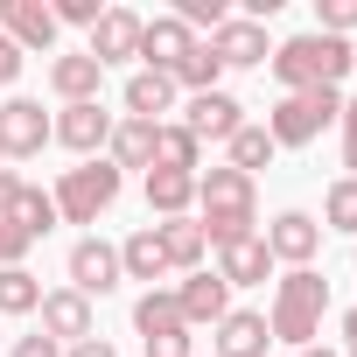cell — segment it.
Listing matches in <instances>:
<instances>
[{"label": "cell", "instance_id": "obj_18", "mask_svg": "<svg viewBox=\"0 0 357 357\" xmlns=\"http://www.w3.org/2000/svg\"><path fill=\"white\" fill-rule=\"evenodd\" d=\"M266 273H273V252H266L259 231L218 252V280H225V287H266Z\"/></svg>", "mask_w": 357, "mask_h": 357}, {"label": "cell", "instance_id": "obj_4", "mask_svg": "<svg viewBox=\"0 0 357 357\" xmlns=\"http://www.w3.org/2000/svg\"><path fill=\"white\" fill-rule=\"evenodd\" d=\"M336 119H343V91H336V84H315V91H287V98L266 112V133H273V147H308V140H322Z\"/></svg>", "mask_w": 357, "mask_h": 357}, {"label": "cell", "instance_id": "obj_10", "mask_svg": "<svg viewBox=\"0 0 357 357\" xmlns=\"http://www.w3.org/2000/svg\"><path fill=\"white\" fill-rule=\"evenodd\" d=\"M50 140L70 147L77 161H91V154H105V140H112V112H105V105H63V112L50 119Z\"/></svg>", "mask_w": 357, "mask_h": 357}, {"label": "cell", "instance_id": "obj_32", "mask_svg": "<svg viewBox=\"0 0 357 357\" xmlns=\"http://www.w3.org/2000/svg\"><path fill=\"white\" fill-rule=\"evenodd\" d=\"M315 36L357 43V0H315Z\"/></svg>", "mask_w": 357, "mask_h": 357}, {"label": "cell", "instance_id": "obj_36", "mask_svg": "<svg viewBox=\"0 0 357 357\" xmlns=\"http://www.w3.org/2000/svg\"><path fill=\"white\" fill-rule=\"evenodd\" d=\"M336 126H343V168L357 175V98H343V119Z\"/></svg>", "mask_w": 357, "mask_h": 357}, {"label": "cell", "instance_id": "obj_31", "mask_svg": "<svg viewBox=\"0 0 357 357\" xmlns=\"http://www.w3.org/2000/svg\"><path fill=\"white\" fill-rule=\"evenodd\" d=\"M322 231L357 238V175H336V183H329V197H322Z\"/></svg>", "mask_w": 357, "mask_h": 357}, {"label": "cell", "instance_id": "obj_20", "mask_svg": "<svg viewBox=\"0 0 357 357\" xmlns=\"http://www.w3.org/2000/svg\"><path fill=\"white\" fill-rule=\"evenodd\" d=\"M119 98H126V119H154L161 126V112H175V77L168 70H133Z\"/></svg>", "mask_w": 357, "mask_h": 357}, {"label": "cell", "instance_id": "obj_22", "mask_svg": "<svg viewBox=\"0 0 357 357\" xmlns=\"http://www.w3.org/2000/svg\"><path fill=\"white\" fill-rule=\"evenodd\" d=\"M154 238H161V259H168V273H204V231H197V218H168V225H154Z\"/></svg>", "mask_w": 357, "mask_h": 357}, {"label": "cell", "instance_id": "obj_15", "mask_svg": "<svg viewBox=\"0 0 357 357\" xmlns=\"http://www.w3.org/2000/svg\"><path fill=\"white\" fill-rule=\"evenodd\" d=\"M183 112H190L183 126H190L197 140H231V133L245 126V105H238V98L225 91V84H218V91H197V98H190Z\"/></svg>", "mask_w": 357, "mask_h": 357}, {"label": "cell", "instance_id": "obj_38", "mask_svg": "<svg viewBox=\"0 0 357 357\" xmlns=\"http://www.w3.org/2000/svg\"><path fill=\"white\" fill-rule=\"evenodd\" d=\"M22 190H29V183H22V175H15V168H0V218H8V204H15Z\"/></svg>", "mask_w": 357, "mask_h": 357}, {"label": "cell", "instance_id": "obj_2", "mask_svg": "<svg viewBox=\"0 0 357 357\" xmlns=\"http://www.w3.org/2000/svg\"><path fill=\"white\" fill-rule=\"evenodd\" d=\"M266 70L287 84V91H315V84H336L343 91V77L357 70V56H350V43H336V36H287V43H273V56H266Z\"/></svg>", "mask_w": 357, "mask_h": 357}, {"label": "cell", "instance_id": "obj_21", "mask_svg": "<svg viewBox=\"0 0 357 357\" xmlns=\"http://www.w3.org/2000/svg\"><path fill=\"white\" fill-rule=\"evenodd\" d=\"M266 343H273V329L259 308H231L218 322V357H266Z\"/></svg>", "mask_w": 357, "mask_h": 357}, {"label": "cell", "instance_id": "obj_44", "mask_svg": "<svg viewBox=\"0 0 357 357\" xmlns=\"http://www.w3.org/2000/svg\"><path fill=\"white\" fill-rule=\"evenodd\" d=\"M0 161H8V154H0Z\"/></svg>", "mask_w": 357, "mask_h": 357}, {"label": "cell", "instance_id": "obj_33", "mask_svg": "<svg viewBox=\"0 0 357 357\" xmlns=\"http://www.w3.org/2000/svg\"><path fill=\"white\" fill-rule=\"evenodd\" d=\"M50 15H56V29H98L105 0H50Z\"/></svg>", "mask_w": 357, "mask_h": 357}, {"label": "cell", "instance_id": "obj_42", "mask_svg": "<svg viewBox=\"0 0 357 357\" xmlns=\"http://www.w3.org/2000/svg\"><path fill=\"white\" fill-rule=\"evenodd\" d=\"M350 56H357V43H350Z\"/></svg>", "mask_w": 357, "mask_h": 357}, {"label": "cell", "instance_id": "obj_16", "mask_svg": "<svg viewBox=\"0 0 357 357\" xmlns=\"http://www.w3.org/2000/svg\"><path fill=\"white\" fill-rule=\"evenodd\" d=\"M190 50H197V36L175 22V15H154V22L140 29V70H175Z\"/></svg>", "mask_w": 357, "mask_h": 357}, {"label": "cell", "instance_id": "obj_7", "mask_svg": "<svg viewBox=\"0 0 357 357\" xmlns=\"http://www.w3.org/2000/svg\"><path fill=\"white\" fill-rule=\"evenodd\" d=\"M140 29H147V15H133V8H105L98 29H91V43H84V56H91L98 70H119V63L140 56Z\"/></svg>", "mask_w": 357, "mask_h": 357}, {"label": "cell", "instance_id": "obj_23", "mask_svg": "<svg viewBox=\"0 0 357 357\" xmlns=\"http://www.w3.org/2000/svg\"><path fill=\"white\" fill-rule=\"evenodd\" d=\"M190 204H197V175H183V168H147V211L168 225V218H190Z\"/></svg>", "mask_w": 357, "mask_h": 357}, {"label": "cell", "instance_id": "obj_19", "mask_svg": "<svg viewBox=\"0 0 357 357\" xmlns=\"http://www.w3.org/2000/svg\"><path fill=\"white\" fill-rule=\"evenodd\" d=\"M133 329H140L147 343H168V336H190L183 308H175V287H147V294L133 301Z\"/></svg>", "mask_w": 357, "mask_h": 357}, {"label": "cell", "instance_id": "obj_14", "mask_svg": "<svg viewBox=\"0 0 357 357\" xmlns=\"http://www.w3.org/2000/svg\"><path fill=\"white\" fill-rule=\"evenodd\" d=\"M211 56L225 63V70H259L266 56H273V43H266V29L259 22H245V15H231L218 36H211Z\"/></svg>", "mask_w": 357, "mask_h": 357}, {"label": "cell", "instance_id": "obj_26", "mask_svg": "<svg viewBox=\"0 0 357 357\" xmlns=\"http://www.w3.org/2000/svg\"><path fill=\"white\" fill-rule=\"evenodd\" d=\"M197 161H204V140H197L183 119H161V126H154V168H183V175H197Z\"/></svg>", "mask_w": 357, "mask_h": 357}, {"label": "cell", "instance_id": "obj_29", "mask_svg": "<svg viewBox=\"0 0 357 357\" xmlns=\"http://www.w3.org/2000/svg\"><path fill=\"white\" fill-rule=\"evenodd\" d=\"M43 308V280L29 266H0V322L8 315H36Z\"/></svg>", "mask_w": 357, "mask_h": 357}, {"label": "cell", "instance_id": "obj_35", "mask_svg": "<svg viewBox=\"0 0 357 357\" xmlns=\"http://www.w3.org/2000/svg\"><path fill=\"white\" fill-rule=\"evenodd\" d=\"M8 357H63V343L36 329V336H15V350H8Z\"/></svg>", "mask_w": 357, "mask_h": 357}, {"label": "cell", "instance_id": "obj_37", "mask_svg": "<svg viewBox=\"0 0 357 357\" xmlns=\"http://www.w3.org/2000/svg\"><path fill=\"white\" fill-rule=\"evenodd\" d=\"M22 63H29V56H22V50H15L8 36H0V91H8V84L22 77Z\"/></svg>", "mask_w": 357, "mask_h": 357}, {"label": "cell", "instance_id": "obj_11", "mask_svg": "<svg viewBox=\"0 0 357 357\" xmlns=\"http://www.w3.org/2000/svg\"><path fill=\"white\" fill-rule=\"evenodd\" d=\"M259 238H266L273 266H315V252H322V225H315L308 211H280Z\"/></svg>", "mask_w": 357, "mask_h": 357}, {"label": "cell", "instance_id": "obj_9", "mask_svg": "<svg viewBox=\"0 0 357 357\" xmlns=\"http://www.w3.org/2000/svg\"><path fill=\"white\" fill-rule=\"evenodd\" d=\"M0 36H8L22 56H50V50H56V15H50V0H0Z\"/></svg>", "mask_w": 357, "mask_h": 357}, {"label": "cell", "instance_id": "obj_43", "mask_svg": "<svg viewBox=\"0 0 357 357\" xmlns=\"http://www.w3.org/2000/svg\"><path fill=\"white\" fill-rule=\"evenodd\" d=\"M343 357H357V350H343Z\"/></svg>", "mask_w": 357, "mask_h": 357}, {"label": "cell", "instance_id": "obj_5", "mask_svg": "<svg viewBox=\"0 0 357 357\" xmlns=\"http://www.w3.org/2000/svg\"><path fill=\"white\" fill-rule=\"evenodd\" d=\"M63 273H70V287L84 294V301H98V294H112L126 273H119V245H105L98 231H84L77 245H70V259H63Z\"/></svg>", "mask_w": 357, "mask_h": 357}, {"label": "cell", "instance_id": "obj_1", "mask_svg": "<svg viewBox=\"0 0 357 357\" xmlns=\"http://www.w3.org/2000/svg\"><path fill=\"white\" fill-rule=\"evenodd\" d=\"M322 315H329V280H322L315 266H287V273L273 280V308H266L273 343L308 350V343L322 336Z\"/></svg>", "mask_w": 357, "mask_h": 357}, {"label": "cell", "instance_id": "obj_34", "mask_svg": "<svg viewBox=\"0 0 357 357\" xmlns=\"http://www.w3.org/2000/svg\"><path fill=\"white\" fill-rule=\"evenodd\" d=\"M0 266H29V238H22L8 218H0Z\"/></svg>", "mask_w": 357, "mask_h": 357}, {"label": "cell", "instance_id": "obj_39", "mask_svg": "<svg viewBox=\"0 0 357 357\" xmlns=\"http://www.w3.org/2000/svg\"><path fill=\"white\" fill-rule=\"evenodd\" d=\"M63 357H119V350H112V343H105V336H84V343H70V350H63Z\"/></svg>", "mask_w": 357, "mask_h": 357}, {"label": "cell", "instance_id": "obj_30", "mask_svg": "<svg viewBox=\"0 0 357 357\" xmlns=\"http://www.w3.org/2000/svg\"><path fill=\"white\" fill-rule=\"evenodd\" d=\"M168 77H175V91H190V98H197V91H218V77H225V63L211 56V43H197V50H190L183 63L168 70Z\"/></svg>", "mask_w": 357, "mask_h": 357}, {"label": "cell", "instance_id": "obj_17", "mask_svg": "<svg viewBox=\"0 0 357 357\" xmlns=\"http://www.w3.org/2000/svg\"><path fill=\"white\" fill-rule=\"evenodd\" d=\"M50 91H56L63 105H98V91H105V70H98L84 50H70V56H56V63H50Z\"/></svg>", "mask_w": 357, "mask_h": 357}, {"label": "cell", "instance_id": "obj_12", "mask_svg": "<svg viewBox=\"0 0 357 357\" xmlns=\"http://www.w3.org/2000/svg\"><path fill=\"white\" fill-rule=\"evenodd\" d=\"M36 315H43V336H56L63 350H70V343H84V336H98V315H91V301H84L77 287H50Z\"/></svg>", "mask_w": 357, "mask_h": 357}, {"label": "cell", "instance_id": "obj_25", "mask_svg": "<svg viewBox=\"0 0 357 357\" xmlns=\"http://www.w3.org/2000/svg\"><path fill=\"white\" fill-rule=\"evenodd\" d=\"M119 273H126V280H147V287H161V280H168V259H161L154 225H140V231L119 245Z\"/></svg>", "mask_w": 357, "mask_h": 357}, {"label": "cell", "instance_id": "obj_8", "mask_svg": "<svg viewBox=\"0 0 357 357\" xmlns=\"http://www.w3.org/2000/svg\"><path fill=\"white\" fill-rule=\"evenodd\" d=\"M50 147V112L43 98H0V154L8 161H29Z\"/></svg>", "mask_w": 357, "mask_h": 357}, {"label": "cell", "instance_id": "obj_27", "mask_svg": "<svg viewBox=\"0 0 357 357\" xmlns=\"http://www.w3.org/2000/svg\"><path fill=\"white\" fill-rule=\"evenodd\" d=\"M273 154H280V147H273V133H266V126H252V119L225 140V168H238V175H259Z\"/></svg>", "mask_w": 357, "mask_h": 357}, {"label": "cell", "instance_id": "obj_6", "mask_svg": "<svg viewBox=\"0 0 357 357\" xmlns=\"http://www.w3.org/2000/svg\"><path fill=\"white\" fill-rule=\"evenodd\" d=\"M197 204H204V218H238V225H259L252 175H238V168H197Z\"/></svg>", "mask_w": 357, "mask_h": 357}, {"label": "cell", "instance_id": "obj_40", "mask_svg": "<svg viewBox=\"0 0 357 357\" xmlns=\"http://www.w3.org/2000/svg\"><path fill=\"white\" fill-rule=\"evenodd\" d=\"M343 350H357V301L343 308Z\"/></svg>", "mask_w": 357, "mask_h": 357}, {"label": "cell", "instance_id": "obj_28", "mask_svg": "<svg viewBox=\"0 0 357 357\" xmlns=\"http://www.w3.org/2000/svg\"><path fill=\"white\" fill-rule=\"evenodd\" d=\"M8 225H15V231H22L29 245H36V238H50V231H56V204H50V197H43L36 183H29V190H22V197L8 204Z\"/></svg>", "mask_w": 357, "mask_h": 357}, {"label": "cell", "instance_id": "obj_41", "mask_svg": "<svg viewBox=\"0 0 357 357\" xmlns=\"http://www.w3.org/2000/svg\"><path fill=\"white\" fill-rule=\"evenodd\" d=\"M301 357H343V350H329V343H308V350H301Z\"/></svg>", "mask_w": 357, "mask_h": 357}, {"label": "cell", "instance_id": "obj_24", "mask_svg": "<svg viewBox=\"0 0 357 357\" xmlns=\"http://www.w3.org/2000/svg\"><path fill=\"white\" fill-rule=\"evenodd\" d=\"M105 161H112L119 175H126V168H154V119H112Z\"/></svg>", "mask_w": 357, "mask_h": 357}, {"label": "cell", "instance_id": "obj_13", "mask_svg": "<svg viewBox=\"0 0 357 357\" xmlns=\"http://www.w3.org/2000/svg\"><path fill=\"white\" fill-rule=\"evenodd\" d=\"M175 308H183L190 329H218L231 315V287L218 273H183V280H175Z\"/></svg>", "mask_w": 357, "mask_h": 357}, {"label": "cell", "instance_id": "obj_3", "mask_svg": "<svg viewBox=\"0 0 357 357\" xmlns=\"http://www.w3.org/2000/svg\"><path fill=\"white\" fill-rule=\"evenodd\" d=\"M119 190H126V175H119L105 154H91V161L63 168V175H56V190H50L56 225H98V218L119 204Z\"/></svg>", "mask_w": 357, "mask_h": 357}]
</instances>
